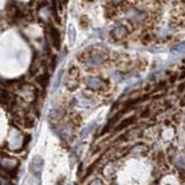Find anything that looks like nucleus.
<instances>
[{
    "instance_id": "obj_1",
    "label": "nucleus",
    "mask_w": 185,
    "mask_h": 185,
    "mask_svg": "<svg viewBox=\"0 0 185 185\" xmlns=\"http://www.w3.org/2000/svg\"><path fill=\"white\" fill-rule=\"evenodd\" d=\"M50 38H51V42H52L55 48H60V35H59V31L57 30L55 27L50 28Z\"/></svg>"
},
{
    "instance_id": "obj_2",
    "label": "nucleus",
    "mask_w": 185,
    "mask_h": 185,
    "mask_svg": "<svg viewBox=\"0 0 185 185\" xmlns=\"http://www.w3.org/2000/svg\"><path fill=\"white\" fill-rule=\"evenodd\" d=\"M49 80H50V75L46 74V73H45V74H42V75H40V76L37 78L38 85H40V87H43V88H45L49 85Z\"/></svg>"
},
{
    "instance_id": "obj_3",
    "label": "nucleus",
    "mask_w": 185,
    "mask_h": 185,
    "mask_svg": "<svg viewBox=\"0 0 185 185\" xmlns=\"http://www.w3.org/2000/svg\"><path fill=\"white\" fill-rule=\"evenodd\" d=\"M136 121V118L134 117H132V118H127V119H124V121H121V124L118 125V127H117V130H121V129H125L126 126H129V125H131L133 121Z\"/></svg>"
}]
</instances>
